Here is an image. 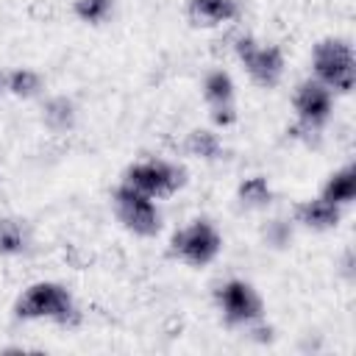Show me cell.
I'll return each mask as SVG.
<instances>
[{"instance_id":"obj_17","label":"cell","mask_w":356,"mask_h":356,"mask_svg":"<svg viewBox=\"0 0 356 356\" xmlns=\"http://www.w3.org/2000/svg\"><path fill=\"white\" fill-rule=\"evenodd\" d=\"M42 89V78L33 70H14L8 72V92L14 97H33Z\"/></svg>"},{"instance_id":"obj_16","label":"cell","mask_w":356,"mask_h":356,"mask_svg":"<svg viewBox=\"0 0 356 356\" xmlns=\"http://www.w3.org/2000/svg\"><path fill=\"white\" fill-rule=\"evenodd\" d=\"M239 200L248 209H264L273 203V189L261 175H253V178H245L239 184Z\"/></svg>"},{"instance_id":"obj_6","label":"cell","mask_w":356,"mask_h":356,"mask_svg":"<svg viewBox=\"0 0 356 356\" xmlns=\"http://www.w3.org/2000/svg\"><path fill=\"white\" fill-rule=\"evenodd\" d=\"M234 50H236L239 61L245 64V70H248L253 83H259L261 89L278 86V81L284 75V53H281V47H275V44L261 47L253 36H239Z\"/></svg>"},{"instance_id":"obj_14","label":"cell","mask_w":356,"mask_h":356,"mask_svg":"<svg viewBox=\"0 0 356 356\" xmlns=\"http://www.w3.org/2000/svg\"><path fill=\"white\" fill-rule=\"evenodd\" d=\"M28 248V228L22 220L3 217L0 220V256H19Z\"/></svg>"},{"instance_id":"obj_1","label":"cell","mask_w":356,"mask_h":356,"mask_svg":"<svg viewBox=\"0 0 356 356\" xmlns=\"http://www.w3.org/2000/svg\"><path fill=\"white\" fill-rule=\"evenodd\" d=\"M14 314L19 320H53L58 325L78 323V309H75L72 295L61 284H53V281L31 284L14 303Z\"/></svg>"},{"instance_id":"obj_8","label":"cell","mask_w":356,"mask_h":356,"mask_svg":"<svg viewBox=\"0 0 356 356\" xmlns=\"http://www.w3.org/2000/svg\"><path fill=\"white\" fill-rule=\"evenodd\" d=\"M217 303L222 309V317L228 325H248V323H256L261 320V298L256 295V289L245 281H225L220 289H217Z\"/></svg>"},{"instance_id":"obj_2","label":"cell","mask_w":356,"mask_h":356,"mask_svg":"<svg viewBox=\"0 0 356 356\" xmlns=\"http://www.w3.org/2000/svg\"><path fill=\"white\" fill-rule=\"evenodd\" d=\"M312 67L314 75L323 86L337 89L342 95H348L353 89V78H356V61H353V50L345 39H323L314 44L312 53Z\"/></svg>"},{"instance_id":"obj_18","label":"cell","mask_w":356,"mask_h":356,"mask_svg":"<svg viewBox=\"0 0 356 356\" xmlns=\"http://www.w3.org/2000/svg\"><path fill=\"white\" fill-rule=\"evenodd\" d=\"M108 11H111V0H75V14L83 22L97 25L108 17Z\"/></svg>"},{"instance_id":"obj_15","label":"cell","mask_w":356,"mask_h":356,"mask_svg":"<svg viewBox=\"0 0 356 356\" xmlns=\"http://www.w3.org/2000/svg\"><path fill=\"white\" fill-rule=\"evenodd\" d=\"M184 150H186L189 156H197V159H206V161H214V159L222 156V145H220L217 134L203 131V128L189 131V136H186V142H184Z\"/></svg>"},{"instance_id":"obj_19","label":"cell","mask_w":356,"mask_h":356,"mask_svg":"<svg viewBox=\"0 0 356 356\" xmlns=\"http://www.w3.org/2000/svg\"><path fill=\"white\" fill-rule=\"evenodd\" d=\"M3 89H8V72L0 70V92H3Z\"/></svg>"},{"instance_id":"obj_11","label":"cell","mask_w":356,"mask_h":356,"mask_svg":"<svg viewBox=\"0 0 356 356\" xmlns=\"http://www.w3.org/2000/svg\"><path fill=\"white\" fill-rule=\"evenodd\" d=\"M186 14L195 25H220L228 22L239 14V3L236 0H189L186 3Z\"/></svg>"},{"instance_id":"obj_10","label":"cell","mask_w":356,"mask_h":356,"mask_svg":"<svg viewBox=\"0 0 356 356\" xmlns=\"http://www.w3.org/2000/svg\"><path fill=\"white\" fill-rule=\"evenodd\" d=\"M342 211L337 203L325 200V197H314V200H303L295 206V220L312 231H328V228H337Z\"/></svg>"},{"instance_id":"obj_12","label":"cell","mask_w":356,"mask_h":356,"mask_svg":"<svg viewBox=\"0 0 356 356\" xmlns=\"http://www.w3.org/2000/svg\"><path fill=\"white\" fill-rule=\"evenodd\" d=\"M353 195H356V170H353V164H348V167L337 170V172L325 181L320 197H325V200H331V203H337V206H345V203L353 200Z\"/></svg>"},{"instance_id":"obj_5","label":"cell","mask_w":356,"mask_h":356,"mask_svg":"<svg viewBox=\"0 0 356 356\" xmlns=\"http://www.w3.org/2000/svg\"><path fill=\"white\" fill-rule=\"evenodd\" d=\"M220 234L209 220H195L192 225L181 228L172 234L170 239V253L192 267H203L209 264L217 253H220Z\"/></svg>"},{"instance_id":"obj_4","label":"cell","mask_w":356,"mask_h":356,"mask_svg":"<svg viewBox=\"0 0 356 356\" xmlns=\"http://www.w3.org/2000/svg\"><path fill=\"white\" fill-rule=\"evenodd\" d=\"M111 203H114V211H117V220L134 231L136 236H156L159 228H161V214L159 209L153 206V197H147L145 192L128 186V184H120L111 195Z\"/></svg>"},{"instance_id":"obj_9","label":"cell","mask_w":356,"mask_h":356,"mask_svg":"<svg viewBox=\"0 0 356 356\" xmlns=\"http://www.w3.org/2000/svg\"><path fill=\"white\" fill-rule=\"evenodd\" d=\"M203 95L211 108V120L217 125H234L236 120V106H234V81L225 70H214L203 81Z\"/></svg>"},{"instance_id":"obj_13","label":"cell","mask_w":356,"mask_h":356,"mask_svg":"<svg viewBox=\"0 0 356 356\" xmlns=\"http://www.w3.org/2000/svg\"><path fill=\"white\" fill-rule=\"evenodd\" d=\"M42 122L50 131H56V134L70 131L75 125V103L70 97H61V95L58 97H50L44 103V108H42Z\"/></svg>"},{"instance_id":"obj_7","label":"cell","mask_w":356,"mask_h":356,"mask_svg":"<svg viewBox=\"0 0 356 356\" xmlns=\"http://www.w3.org/2000/svg\"><path fill=\"white\" fill-rule=\"evenodd\" d=\"M292 106L298 111L300 125L292 128V136H303V134H317L325 120L331 117V89L323 86L320 81H303L295 89Z\"/></svg>"},{"instance_id":"obj_3","label":"cell","mask_w":356,"mask_h":356,"mask_svg":"<svg viewBox=\"0 0 356 356\" xmlns=\"http://www.w3.org/2000/svg\"><path fill=\"white\" fill-rule=\"evenodd\" d=\"M122 184L145 192L147 197H170L186 184V170L181 164H172V161L150 159V161L131 164L125 170V181Z\"/></svg>"}]
</instances>
